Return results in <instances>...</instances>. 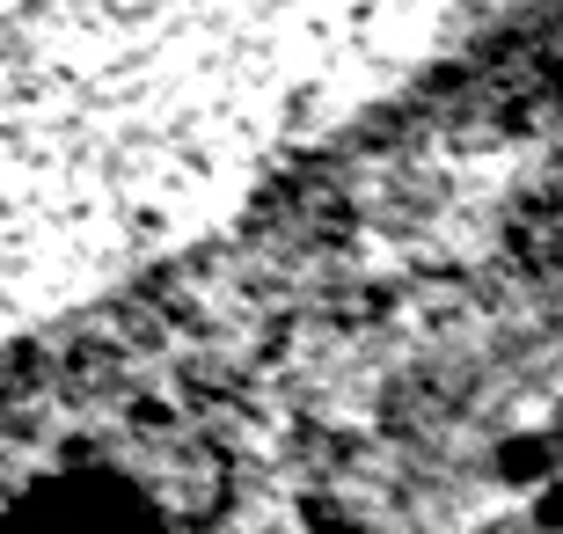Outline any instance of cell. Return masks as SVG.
I'll return each instance as SVG.
<instances>
[{"label": "cell", "instance_id": "4", "mask_svg": "<svg viewBox=\"0 0 563 534\" xmlns=\"http://www.w3.org/2000/svg\"><path fill=\"white\" fill-rule=\"evenodd\" d=\"M549 432H556V439H563V403H556V417H549Z\"/></svg>", "mask_w": 563, "mask_h": 534}, {"label": "cell", "instance_id": "2", "mask_svg": "<svg viewBox=\"0 0 563 534\" xmlns=\"http://www.w3.org/2000/svg\"><path fill=\"white\" fill-rule=\"evenodd\" d=\"M563 461V439L542 425H527V432H505L498 447H490V476H498L505 491H534V483H549Z\"/></svg>", "mask_w": 563, "mask_h": 534}, {"label": "cell", "instance_id": "5", "mask_svg": "<svg viewBox=\"0 0 563 534\" xmlns=\"http://www.w3.org/2000/svg\"><path fill=\"white\" fill-rule=\"evenodd\" d=\"M476 534H505V527H476Z\"/></svg>", "mask_w": 563, "mask_h": 534}, {"label": "cell", "instance_id": "3", "mask_svg": "<svg viewBox=\"0 0 563 534\" xmlns=\"http://www.w3.org/2000/svg\"><path fill=\"white\" fill-rule=\"evenodd\" d=\"M534 534H563V469L534 483Z\"/></svg>", "mask_w": 563, "mask_h": 534}, {"label": "cell", "instance_id": "1", "mask_svg": "<svg viewBox=\"0 0 563 534\" xmlns=\"http://www.w3.org/2000/svg\"><path fill=\"white\" fill-rule=\"evenodd\" d=\"M542 0H0V337L250 212Z\"/></svg>", "mask_w": 563, "mask_h": 534}]
</instances>
